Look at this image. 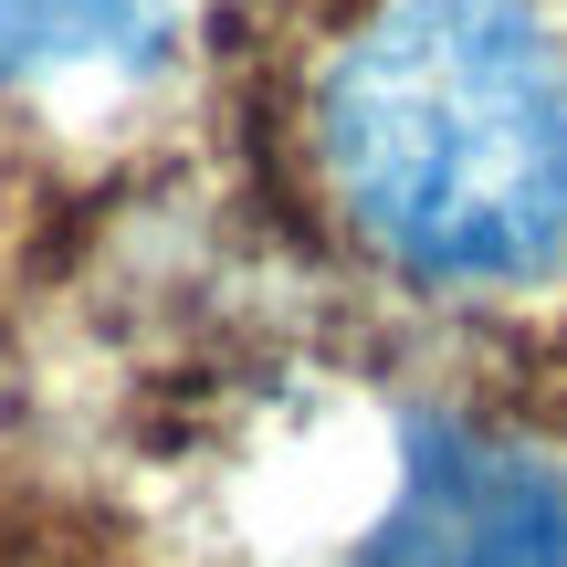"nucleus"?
I'll list each match as a JSON object with an SVG mask.
<instances>
[{
  "instance_id": "nucleus-1",
  "label": "nucleus",
  "mask_w": 567,
  "mask_h": 567,
  "mask_svg": "<svg viewBox=\"0 0 567 567\" xmlns=\"http://www.w3.org/2000/svg\"><path fill=\"white\" fill-rule=\"evenodd\" d=\"M326 179L421 284L567 252V42L536 0H389L326 74Z\"/></svg>"
},
{
  "instance_id": "nucleus-2",
  "label": "nucleus",
  "mask_w": 567,
  "mask_h": 567,
  "mask_svg": "<svg viewBox=\"0 0 567 567\" xmlns=\"http://www.w3.org/2000/svg\"><path fill=\"white\" fill-rule=\"evenodd\" d=\"M358 567H567V463L494 431H410L400 505Z\"/></svg>"
},
{
  "instance_id": "nucleus-3",
  "label": "nucleus",
  "mask_w": 567,
  "mask_h": 567,
  "mask_svg": "<svg viewBox=\"0 0 567 567\" xmlns=\"http://www.w3.org/2000/svg\"><path fill=\"white\" fill-rule=\"evenodd\" d=\"M189 0H0V95L158 74Z\"/></svg>"
}]
</instances>
